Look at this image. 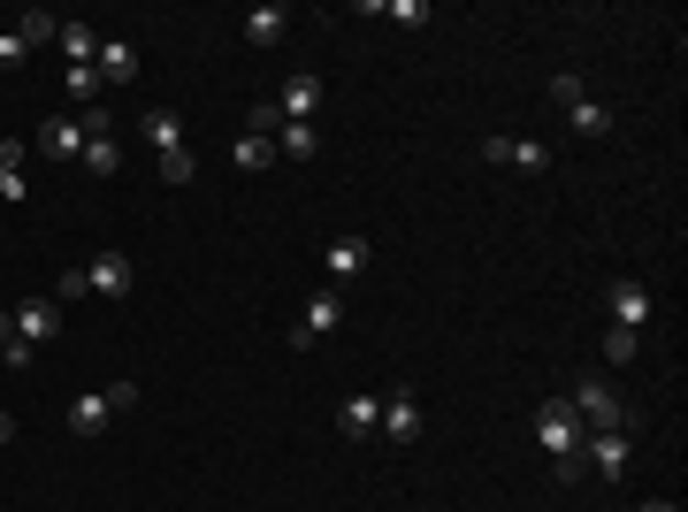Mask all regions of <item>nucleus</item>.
Wrapping results in <instances>:
<instances>
[{"label":"nucleus","instance_id":"1","mask_svg":"<svg viewBox=\"0 0 688 512\" xmlns=\"http://www.w3.org/2000/svg\"><path fill=\"white\" fill-rule=\"evenodd\" d=\"M535 444L551 452V475H558V482H581V475H589V467H581V444H589V428L574 421V405H566V398H551V405L535 413Z\"/></svg>","mask_w":688,"mask_h":512},{"label":"nucleus","instance_id":"2","mask_svg":"<svg viewBox=\"0 0 688 512\" xmlns=\"http://www.w3.org/2000/svg\"><path fill=\"white\" fill-rule=\"evenodd\" d=\"M138 405V382H108V390H85V398H69V436H108V421L115 413H131Z\"/></svg>","mask_w":688,"mask_h":512},{"label":"nucleus","instance_id":"3","mask_svg":"<svg viewBox=\"0 0 688 512\" xmlns=\"http://www.w3.org/2000/svg\"><path fill=\"white\" fill-rule=\"evenodd\" d=\"M566 405H574V421H581L589 436H620V421H628V405L612 398V382H604V375H581V382L566 390Z\"/></svg>","mask_w":688,"mask_h":512},{"label":"nucleus","instance_id":"4","mask_svg":"<svg viewBox=\"0 0 688 512\" xmlns=\"http://www.w3.org/2000/svg\"><path fill=\"white\" fill-rule=\"evenodd\" d=\"M551 100L566 108V123H574L581 138H604V131H612V115H604V108L589 100V85H581L574 69H558V77H551Z\"/></svg>","mask_w":688,"mask_h":512},{"label":"nucleus","instance_id":"5","mask_svg":"<svg viewBox=\"0 0 688 512\" xmlns=\"http://www.w3.org/2000/svg\"><path fill=\"white\" fill-rule=\"evenodd\" d=\"M604 307H612V330H628V337H643V330H651V291H643L635 276H612Z\"/></svg>","mask_w":688,"mask_h":512},{"label":"nucleus","instance_id":"6","mask_svg":"<svg viewBox=\"0 0 688 512\" xmlns=\"http://www.w3.org/2000/svg\"><path fill=\"white\" fill-rule=\"evenodd\" d=\"M31 154H46V162H77V154H85V123H77V115H46L38 138H31Z\"/></svg>","mask_w":688,"mask_h":512},{"label":"nucleus","instance_id":"7","mask_svg":"<svg viewBox=\"0 0 688 512\" xmlns=\"http://www.w3.org/2000/svg\"><path fill=\"white\" fill-rule=\"evenodd\" d=\"M337 322H344V291H314V299H307V314H299V330H291V344L307 352V344L330 337Z\"/></svg>","mask_w":688,"mask_h":512},{"label":"nucleus","instance_id":"8","mask_svg":"<svg viewBox=\"0 0 688 512\" xmlns=\"http://www.w3.org/2000/svg\"><path fill=\"white\" fill-rule=\"evenodd\" d=\"M85 283H92V299H123V291L138 283V268H131L123 253H92V260H85Z\"/></svg>","mask_w":688,"mask_h":512},{"label":"nucleus","instance_id":"9","mask_svg":"<svg viewBox=\"0 0 688 512\" xmlns=\"http://www.w3.org/2000/svg\"><path fill=\"white\" fill-rule=\"evenodd\" d=\"M482 162H506V169L543 176V169H551V146H535V138H490V146H482Z\"/></svg>","mask_w":688,"mask_h":512},{"label":"nucleus","instance_id":"10","mask_svg":"<svg viewBox=\"0 0 688 512\" xmlns=\"http://www.w3.org/2000/svg\"><path fill=\"white\" fill-rule=\"evenodd\" d=\"M382 436H390V444H413V436H421V398H413V390H390V398H382Z\"/></svg>","mask_w":688,"mask_h":512},{"label":"nucleus","instance_id":"11","mask_svg":"<svg viewBox=\"0 0 688 512\" xmlns=\"http://www.w3.org/2000/svg\"><path fill=\"white\" fill-rule=\"evenodd\" d=\"M54 330H62V307H54V299H23V307H15V337L31 344V352L54 337Z\"/></svg>","mask_w":688,"mask_h":512},{"label":"nucleus","instance_id":"12","mask_svg":"<svg viewBox=\"0 0 688 512\" xmlns=\"http://www.w3.org/2000/svg\"><path fill=\"white\" fill-rule=\"evenodd\" d=\"M314 108H322V77H291V85L276 92V115H284V123H314Z\"/></svg>","mask_w":688,"mask_h":512},{"label":"nucleus","instance_id":"13","mask_svg":"<svg viewBox=\"0 0 688 512\" xmlns=\"http://www.w3.org/2000/svg\"><path fill=\"white\" fill-rule=\"evenodd\" d=\"M322 268H330V283H359V276H367V237H337V245L322 253Z\"/></svg>","mask_w":688,"mask_h":512},{"label":"nucleus","instance_id":"14","mask_svg":"<svg viewBox=\"0 0 688 512\" xmlns=\"http://www.w3.org/2000/svg\"><path fill=\"white\" fill-rule=\"evenodd\" d=\"M284 31H291V8H284V0H260V8H245V38H253V46H276Z\"/></svg>","mask_w":688,"mask_h":512},{"label":"nucleus","instance_id":"15","mask_svg":"<svg viewBox=\"0 0 688 512\" xmlns=\"http://www.w3.org/2000/svg\"><path fill=\"white\" fill-rule=\"evenodd\" d=\"M92 69H100V85H131L138 77V46L131 38H100V62Z\"/></svg>","mask_w":688,"mask_h":512},{"label":"nucleus","instance_id":"16","mask_svg":"<svg viewBox=\"0 0 688 512\" xmlns=\"http://www.w3.org/2000/svg\"><path fill=\"white\" fill-rule=\"evenodd\" d=\"M581 467H597L604 482H620L628 475V436H589L581 444Z\"/></svg>","mask_w":688,"mask_h":512},{"label":"nucleus","instance_id":"17","mask_svg":"<svg viewBox=\"0 0 688 512\" xmlns=\"http://www.w3.org/2000/svg\"><path fill=\"white\" fill-rule=\"evenodd\" d=\"M337 428H344V436H375V428H382V398H375V390L344 398V405H337Z\"/></svg>","mask_w":688,"mask_h":512},{"label":"nucleus","instance_id":"18","mask_svg":"<svg viewBox=\"0 0 688 512\" xmlns=\"http://www.w3.org/2000/svg\"><path fill=\"white\" fill-rule=\"evenodd\" d=\"M268 162H276V138H260V131H237V146H230V169L260 176Z\"/></svg>","mask_w":688,"mask_h":512},{"label":"nucleus","instance_id":"19","mask_svg":"<svg viewBox=\"0 0 688 512\" xmlns=\"http://www.w3.org/2000/svg\"><path fill=\"white\" fill-rule=\"evenodd\" d=\"M138 131H146V146H162V154H176V146H184V115H176V108H146V123H138Z\"/></svg>","mask_w":688,"mask_h":512},{"label":"nucleus","instance_id":"20","mask_svg":"<svg viewBox=\"0 0 688 512\" xmlns=\"http://www.w3.org/2000/svg\"><path fill=\"white\" fill-rule=\"evenodd\" d=\"M15 38H23V46H46V38H62V15H54V8H23V15H15Z\"/></svg>","mask_w":688,"mask_h":512},{"label":"nucleus","instance_id":"21","mask_svg":"<svg viewBox=\"0 0 688 512\" xmlns=\"http://www.w3.org/2000/svg\"><path fill=\"white\" fill-rule=\"evenodd\" d=\"M62 54H69V69L100 62V31H92V23H62Z\"/></svg>","mask_w":688,"mask_h":512},{"label":"nucleus","instance_id":"22","mask_svg":"<svg viewBox=\"0 0 688 512\" xmlns=\"http://www.w3.org/2000/svg\"><path fill=\"white\" fill-rule=\"evenodd\" d=\"M276 154H291V162H314V154H322L314 123H284V131H276Z\"/></svg>","mask_w":688,"mask_h":512},{"label":"nucleus","instance_id":"23","mask_svg":"<svg viewBox=\"0 0 688 512\" xmlns=\"http://www.w3.org/2000/svg\"><path fill=\"white\" fill-rule=\"evenodd\" d=\"M62 92H69L77 108H100V92H108V85H100V69L85 62V69H69V77H62Z\"/></svg>","mask_w":688,"mask_h":512},{"label":"nucleus","instance_id":"24","mask_svg":"<svg viewBox=\"0 0 688 512\" xmlns=\"http://www.w3.org/2000/svg\"><path fill=\"white\" fill-rule=\"evenodd\" d=\"M77 162H85L92 176H115V169H123V146H115V138H85V154H77Z\"/></svg>","mask_w":688,"mask_h":512},{"label":"nucleus","instance_id":"25","mask_svg":"<svg viewBox=\"0 0 688 512\" xmlns=\"http://www.w3.org/2000/svg\"><path fill=\"white\" fill-rule=\"evenodd\" d=\"M54 307H77V299H92V283H85V268H62V283L46 291Z\"/></svg>","mask_w":688,"mask_h":512},{"label":"nucleus","instance_id":"26","mask_svg":"<svg viewBox=\"0 0 688 512\" xmlns=\"http://www.w3.org/2000/svg\"><path fill=\"white\" fill-rule=\"evenodd\" d=\"M199 176V162H191V146H176V154H162V183H191Z\"/></svg>","mask_w":688,"mask_h":512},{"label":"nucleus","instance_id":"27","mask_svg":"<svg viewBox=\"0 0 688 512\" xmlns=\"http://www.w3.org/2000/svg\"><path fill=\"white\" fill-rule=\"evenodd\" d=\"M375 15H390V23H421V0H375Z\"/></svg>","mask_w":688,"mask_h":512},{"label":"nucleus","instance_id":"28","mask_svg":"<svg viewBox=\"0 0 688 512\" xmlns=\"http://www.w3.org/2000/svg\"><path fill=\"white\" fill-rule=\"evenodd\" d=\"M23 62H31V46H23L15 31H0V69H23Z\"/></svg>","mask_w":688,"mask_h":512},{"label":"nucleus","instance_id":"29","mask_svg":"<svg viewBox=\"0 0 688 512\" xmlns=\"http://www.w3.org/2000/svg\"><path fill=\"white\" fill-rule=\"evenodd\" d=\"M23 154H31L23 138H0V176H23Z\"/></svg>","mask_w":688,"mask_h":512},{"label":"nucleus","instance_id":"30","mask_svg":"<svg viewBox=\"0 0 688 512\" xmlns=\"http://www.w3.org/2000/svg\"><path fill=\"white\" fill-rule=\"evenodd\" d=\"M604 352H612V367H620V359H635V337H628V330H604Z\"/></svg>","mask_w":688,"mask_h":512},{"label":"nucleus","instance_id":"31","mask_svg":"<svg viewBox=\"0 0 688 512\" xmlns=\"http://www.w3.org/2000/svg\"><path fill=\"white\" fill-rule=\"evenodd\" d=\"M15 337V307H0V344Z\"/></svg>","mask_w":688,"mask_h":512},{"label":"nucleus","instance_id":"32","mask_svg":"<svg viewBox=\"0 0 688 512\" xmlns=\"http://www.w3.org/2000/svg\"><path fill=\"white\" fill-rule=\"evenodd\" d=\"M635 512H681V505H666V498H651V505H635Z\"/></svg>","mask_w":688,"mask_h":512},{"label":"nucleus","instance_id":"33","mask_svg":"<svg viewBox=\"0 0 688 512\" xmlns=\"http://www.w3.org/2000/svg\"><path fill=\"white\" fill-rule=\"evenodd\" d=\"M8 436H15V421H8V413H0V444H8Z\"/></svg>","mask_w":688,"mask_h":512}]
</instances>
